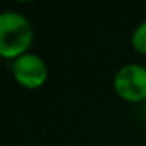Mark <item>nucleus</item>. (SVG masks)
<instances>
[{"label":"nucleus","mask_w":146,"mask_h":146,"mask_svg":"<svg viewBox=\"0 0 146 146\" xmlns=\"http://www.w3.org/2000/svg\"><path fill=\"white\" fill-rule=\"evenodd\" d=\"M130 44L138 54L146 55V19L133 29L132 36H130Z\"/></svg>","instance_id":"20e7f679"},{"label":"nucleus","mask_w":146,"mask_h":146,"mask_svg":"<svg viewBox=\"0 0 146 146\" xmlns=\"http://www.w3.org/2000/svg\"><path fill=\"white\" fill-rule=\"evenodd\" d=\"M113 88L121 99L127 102H141L146 99V66L127 63L116 71Z\"/></svg>","instance_id":"f03ea898"},{"label":"nucleus","mask_w":146,"mask_h":146,"mask_svg":"<svg viewBox=\"0 0 146 146\" xmlns=\"http://www.w3.org/2000/svg\"><path fill=\"white\" fill-rule=\"evenodd\" d=\"M11 71H13L16 82L27 90L41 88L47 82L49 77L46 61L38 54H33V52H27L19 58L13 60Z\"/></svg>","instance_id":"7ed1b4c3"},{"label":"nucleus","mask_w":146,"mask_h":146,"mask_svg":"<svg viewBox=\"0 0 146 146\" xmlns=\"http://www.w3.org/2000/svg\"><path fill=\"white\" fill-rule=\"evenodd\" d=\"M33 42V29L30 21L17 11H3L0 14V55L16 60L27 54Z\"/></svg>","instance_id":"f257e3e1"}]
</instances>
